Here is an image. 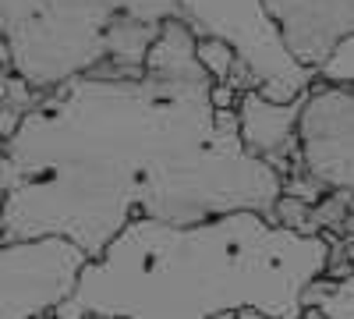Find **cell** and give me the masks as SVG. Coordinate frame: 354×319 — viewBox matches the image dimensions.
I'll return each mask as SVG.
<instances>
[{
  "mask_svg": "<svg viewBox=\"0 0 354 319\" xmlns=\"http://www.w3.org/2000/svg\"><path fill=\"white\" fill-rule=\"evenodd\" d=\"M195 36L167 18L142 75L88 71L43 93L0 146V241L68 238L96 259L131 217L273 220L283 178L248 153L238 110H216Z\"/></svg>",
  "mask_w": 354,
  "mask_h": 319,
  "instance_id": "cell-1",
  "label": "cell"
},
{
  "mask_svg": "<svg viewBox=\"0 0 354 319\" xmlns=\"http://www.w3.org/2000/svg\"><path fill=\"white\" fill-rule=\"evenodd\" d=\"M330 235H301L262 213L198 224L131 217L82 266L57 319H213L255 309L301 319L305 284L326 273Z\"/></svg>",
  "mask_w": 354,
  "mask_h": 319,
  "instance_id": "cell-2",
  "label": "cell"
},
{
  "mask_svg": "<svg viewBox=\"0 0 354 319\" xmlns=\"http://www.w3.org/2000/svg\"><path fill=\"white\" fill-rule=\"evenodd\" d=\"M177 0H0L8 71L28 89L50 93L68 78L142 75Z\"/></svg>",
  "mask_w": 354,
  "mask_h": 319,
  "instance_id": "cell-3",
  "label": "cell"
},
{
  "mask_svg": "<svg viewBox=\"0 0 354 319\" xmlns=\"http://www.w3.org/2000/svg\"><path fill=\"white\" fill-rule=\"evenodd\" d=\"M192 36H216L234 50L230 89H255L266 100L290 103L315 85V68L301 64L283 43L277 18L262 0H177V15Z\"/></svg>",
  "mask_w": 354,
  "mask_h": 319,
  "instance_id": "cell-4",
  "label": "cell"
},
{
  "mask_svg": "<svg viewBox=\"0 0 354 319\" xmlns=\"http://www.w3.org/2000/svg\"><path fill=\"white\" fill-rule=\"evenodd\" d=\"M85 263L68 238L0 241V319H57Z\"/></svg>",
  "mask_w": 354,
  "mask_h": 319,
  "instance_id": "cell-5",
  "label": "cell"
},
{
  "mask_svg": "<svg viewBox=\"0 0 354 319\" xmlns=\"http://www.w3.org/2000/svg\"><path fill=\"white\" fill-rule=\"evenodd\" d=\"M298 156L308 178L354 202V85L315 78L298 118Z\"/></svg>",
  "mask_w": 354,
  "mask_h": 319,
  "instance_id": "cell-6",
  "label": "cell"
},
{
  "mask_svg": "<svg viewBox=\"0 0 354 319\" xmlns=\"http://www.w3.org/2000/svg\"><path fill=\"white\" fill-rule=\"evenodd\" d=\"M301 64L319 68L337 39L354 33V0H262Z\"/></svg>",
  "mask_w": 354,
  "mask_h": 319,
  "instance_id": "cell-7",
  "label": "cell"
},
{
  "mask_svg": "<svg viewBox=\"0 0 354 319\" xmlns=\"http://www.w3.org/2000/svg\"><path fill=\"white\" fill-rule=\"evenodd\" d=\"M301 107H305V96L290 100V103H277L255 89H245L238 100V131H241L245 149L262 156L280 178L301 170V156H298Z\"/></svg>",
  "mask_w": 354,
  "mask_h": 319,
  "instance_id": "cell-8",
  "label": "cell"
},
{
  "mask_svg": "<svg viewBox=\"0 0 354 319\" xmlns=\"http://www.w3.org/2000/svg\"><path fill=\"white\" fill-rule=\"evenodd\" d=\"M301 319H354V273H319L301 291Z\"/></svg>",
  "mask_w": 354,
  "mask_h": 319,
  "instance_id": "cell-9",
  "label": "cell"
},
{
  "mask_svg": "<svg viewBox=\"0 0 354 319\" xmlns=\"http://www.w3.org/2000/svg\"><path fill=\"white\" fill-rule=\"evenodd\" d=\"M315 78L326 85H354V33L337 39V46L315 68Z\"/></svg>",
  "mask_w": 354,
  "mask_h": 319,
  "instance_id": "cell-10",
  "label": "cell"
},
{
  "mask_svg": "<svg viewBox=\"0 0 354 319\" xmlns=\"http://www.w3.org/2000/svg\"><path fill=\"white\" fill-rule=\"evenodd\" d=\"M195 57H198V64L213 75V82H227L230 71H234V50H230V43H223L216 36L195 39Z\"/></svg>",
  "mask_w": 354,
  "mask_h": 319,
  "instance_id": "cell-11",
  "label": "cell"
},
{
  "mask_svg": "<svg viewBox=\"0 0 354 319\" xmlns=\"http://www.w3.org/2000/svg\"><path fill=\"white\" fill-rule=\"evenodd\" d=\"M308 213H312L308 202L294 199V195H280L277 206H273V224H283L290 230H301V235H319V230L312 227V220H308Z\"/></svg>",
  "mask_w": 354,
  "mask_h": 319,
  "instance_id": "cell-12",
  "label": "cell"
},
{
  "mask_svg": "<svg viewBox=\"0 0 354 319\" xmlns=\"http://www.w3.org/2000/svg\"><path fill=\"white\" fill-rule=\"evenodd\" d=\"M209 100H213V107H216V110H238V100H241V93H238V89H230L227 82H213Z\"/></svg>",
  "mask_w": 354,
  "mask_h": 319,
  "instance_id": "cell-13",
  "label": "cell"
},
{
  "mask_svg": "<svg viewBox=\"0 0 354 319\" xmlns=\"http://www.w3.org/2000/svg\"><path fill=\"white\" fill-rule=\"evenodd\" d=\"M8 85H11V71L4 68L0 71V103H4V96H8Z\"/></svg>",
  "mask_w": 354,
  "mask_h": 319,
  "instance_id": "cell-14",
  "label": "cell"
},
{
  "mask_svg": "<svg viewBox=\"0 0 354 319\" xmlns=\"http://www.w3.org/2000/svg\"><path fill=\"white\" fill-rule=\"evenodd\" d=\"M238 319H270V316H262V312H255V309H245V312H238Z\"/></svg>",
  "mask_w": 354,
  "mask_h": 319,
  "instance_id": "cell-15",
  "label": "cell"
},
{
  "mask_svg": "<svg viewBox=\"0 0 354 319\" xmlns=\"http://www.w3.org/2000/svg\"><path fill=\"white\" fill-rule=\"evenodd\" d=\"M0 213H4V192H0Z\"/></svg>",
  "mask_w": 354,
  "mask_h": 319,
  "instance_id": "cell-16",
  "label": "cell"
},
{
  "mask_svg": "<svg viewBox=\"0 0 354 319\" xmlns=\"http://www.w3.org/2000/svg\"><path fill=\"white\" fill-rule=\"evenodd\" d=\"M0 39H4V36H0Z\"/></svg>",
  "mask_w": 354,
  "mask_h": 319,
  "instance_id": "cell-17",
  "label": "cell"
},
{
  "mask_svg": "<svg viewBox=\"0 0 354 319\" xmlns=\"http://www.w3.org/2000/svg\"><path fill=\"white\" fill-rule=\"evenodd\" d=\"M0 71H4V68H0Z\"/></svg>",
  "mask_w": 354,
  "mask_h": 319,
  "instance_id": "cell-18",
  "label": "cell"
}]
</instances>
